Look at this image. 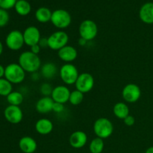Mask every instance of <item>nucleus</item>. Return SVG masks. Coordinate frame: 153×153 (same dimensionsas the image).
<instances>
[{"label": "nucleus", "mask_w": 153, "mask_h": 153, "mask_svg": "<svg viewBox=\"0 0 153 153\" xmlns=\"http://www.w3.org/2000/svg\"><path fill=\"white\" fill-rule=\"evenodd\" d=\"M4 118L7 122L12 124H18L22 120L23 113L19 106L9 105L4 111Z\"/></svg>", "instance_id": "nucleus-11"}, {"label": "nucleus", "mask_w": 153, "mask_h": 153, "mask_svg": "<svg viewBox=\"0 0 153 153\" xmlns=\"http://www.w3.org/2000/svg\"><path fill=\"white\" fill-rule=\"evenodd\" d=\"M6 46L8 49L13 51H17L23 47L25 44L23 33L18 30H13L8 33L5 38Z\"/></svg>", "instance_id": "nucleus-8"}, {"label": "nucleus", "mask_w": 153, "mask_h": 153, "mask_svg": "<svg viewBox=\"0 0 153 153\" xmlns=\"http://www.w3.org/2000/svg\"><path fill=\"white\" fill-rule=\"evenodd\" d=\"M64 104H61L59 102H54L53 108H52V111L55 113H61L64 110Z\"/></svg>", "instance_id": "nucleus-32"}, {"label": "nucleus", "mask_w": 153, "mask_h": 153, "mask_svg": "<svg viewBox=\"0 0 153 153\" xmlns=\"http://www.w3.org/2000/svg\"><path fill=\"white\" fill-rule=\"evenodd\" d=\"M141 96L140 87L134 83H129L126 85L122 91V97L126 102L134 103L139 100Z\"/></svg>", "instance_id": "nucleus-9"}, {"label": "nucleus", "mask_w": 153, "mask_h": 153, "mask_svg": "<svg viewBox=\"0 0 153 153\" xmlns=\"http://www.w3.org/2000/svg\"><path fill=\"white\" fill-rule=\"evenodd\" d=\"M54 102H55L53 101L51 97H43L40 100H38V101L36 103V111L38 113L43 114L49 113L52 111Z\"/></svg>", "instance_id": "nucleus-17"}, {"label": "nucleus", "mask_w": 153, "mask_h": 153, "mask_svg": "<svg viewBox=\"0 0 153 153\" xmlns=\"http://www.w3.org/2000/svg\"><path fill=\"white\" fill-rule=\"evenodd\" d=\"M84 100V94L78 90L72 91L70 94L69 102L73 105H79Z\"/></svg>", "instance_id": "nucleus-27"}, {"label": "nucleus", "mask_w": 153, "mask_h": 153, "mask_svg": "<svg viewBox=\"0 0 153 153\" xmlns=\"http://www.w3.org/2000/svg\"><path fill=\"white\" fill-rule=\"evenodd\" d=\"M23 38L25 44L30 47L35 44H38L41 39L40 30L35 26L27 27L23 32Z\"/></svg>", "instance_id": "nucleus-12"}, {"label": "nucleus", "mask_w": 153, "mask_h": 153, "mask_svg": "<svg viewBox=\"0 0 153 153\" xmlns=\"http://www.w3.org/2000/svg\"><path fill=\"white\" fill-rule=\"evenodd\" d=\"M139 16L146 24H153V3L147 2L140 7Z\"/></svg>", "instance_id": "nucleus-19"}, {"label": "nucleus", "mask_w": 153, "mask_h": 153, "mask_svg": "<svg viewBox=\"0 0 153 153\" xmlns=\"http://www.w3.org/2000/svg\"><path fill=\"white\" fill-rule=\"evenodd\" d=\"M19 147L24 153H34L37 150V143L33 137L24 136L19 140Z\"/></svg>", "instance_id": "nucleus-16"}, {"label": "nucleus", "mask_w": 153, "mask_h": 153, "mask_svg": "<svg viewBox=\"0 0 153 153\" xmlns=\"http://www.w3.org/2000/svg\"><path fill=\"white\" fill-rule=\"evenodd\" d=\"M60 77L65 85H75L79 78V73L77 67L70 63H67L59 70Z\"/></svg>", "instance_id": "nucleus-4"}, {"label": "nucleus", "mask_w": 153, "mask_h": 153, "mask_svg": "<svg viewBox=\"0 0 153 153\" xmlns=\"http://www.w3.org/2000/svg\"><path fill=\"white\" fill-rule=\"evenodd\" d=\"M94 131L97 137L108 138L114 132V125L111 121L105 117L98 118L94 122Z\"/></svg>", "instance_id": "nucleus-2"}, {"label": "nucleus", "mask_w": 153, "mask_h": 153, "mask_svg": "<svg viewBox=\"0 0 153 153\" xmlns=\"http://www.w3.org/2000/svg\"><path fill=\"white\" fill-rule=\"evenodd\" d=\"M88 135L83 131H76L71 134L69 138L70 146L74 149H81L86 145Z\"/></svg>", "instance_id": "nucleus-14"}, {"label": "nucleus", "mask_w": 153, "mask_h": 153, "mask_svg": "<svg viewBox=\"0 0 153 153\" xmlns=\"http://www.w3.org/2000/svg\"><path fill=\"white\" fill-rule=\"evenodd\" d=\"M54 126L52 121L46 118L38 120L35 123V129L38 134L41 135L49 134L53 131Z\"/></svg>", "instance_id": "nucleus-18"}, {"label": "nucleus", "mask_w": 153, "mask_h": 153, "mask_svg": "<svg viewBox=\"0 0 153 153\" xmlns=\"http://www.w3.org/2000/svg\"><path fill=\"white\" fill-rule=\"evenodd\" d=\"M129 108L125 102H120L116 103L113 108V113L118 119L124 120L129 115Z\"/></svg>", "instance_id": "nucleus-21"}, {"label": "nucleus", "mask_w": 153, "mask_h": 153, "mask_svg": "<svg viewBox=\"0 0 153 153\" xmlns=\"http://www.w3.org/2000/svg\"><path fill=\"white\" fill-rule=\"evenodd\" d=\"M16 12L20 16H26L31 12V4L26 0H17L14 6Z\"/></svg>", "instance_id": "nucleus-23"}, {"label": "nucleus", "mask_w": 153, "mask_h": 153, "mask_svg": "<svg viewBox=\"0 0 153 153\" xmlns=\"http://www.w3.org/2000/svg\"><path fill=\"white\" fill-rule=\"evenodd\" d=\"M12 84L5 78L0 79V96L7 97L12 92Z\"/></svg>", "instance_id": "nucleus-26"}, {"label": "nucleus", "mask_w": 153, "mask_h": 153, "mask_svg": "<svg viewBox=\"0 0 153 153\" xmlns=\"http://www.w3.org/2000/svg\"><path fill=\"white\" fill-rule=\"evenodd\" d=\"M79 35L81 38L87 41L94 40L98 34V27L95 22L91 19H85L81 22L79 28Z\"/></svg>", "instance_id": "nucleus-5"}, {"label": "nucleus", "mask_w": 153, "mask_h": 153, "mask_svg": "<svg viewBox=\"0 0 153 153\" xmlns=\"http://www.w3.org/2000/svg\"><path fill=\"white\" fill-rule=\"evenodd\" d=\"M9 19L10 16L7 10L0 8V27L5 26L8 23Z\"/></svg>", "instance_id": "nucleus-28"}, {"label": "nucleus", "mask_w": 153, "mask_h": 153, "mask_svg": "<svg viewBox=\"0 0 153 153\" xmlns=\"http://www.w3.org/2000/svg\"><path fill=\"white\" fill-rule=\"evenodd\" d=\"M40 50H41V47L39 46V44H35L34 46H31V52H33L34 54H36V55H38L40 52Z\"/></svg>", "instance_id": "nucleus-34"}, {"label": "nucleus", "mask_w": 153, "mask_h": 153, "mask_svg": "<svg viewBox=\"0 0 153 153\" xmlns=\"http://www.w3.org/2000/svg\"><path fill=\"white\" fill-rule=\"evenodd\" d=\"M38 44L41 47V49H45V48L49 47L48 46V39L46 38V37H41Z\"/></svg>", "instance_id": "nucleus-33"}, {"label": "nucleus", "mask_w": 153, "mask_h": 153, "mask_svg": "<svg viewBox=\"0 0 153 153\" xmlns=\"http://www.w3.org/2000/svg\"><path fill=\"white\" fill-rule=\"evenodd\" d=\"M4 71H5V68L1 64H0V79L4 77Z\"/></svg>", "instance_id": "nucleus-35"}, {"label": "nucleus", "mask_w": 153, "mask_h": 153, "mask_svg": "<svg viewBox=\"0 0 153 153\" xmlns=\"http://www.w3.org/2000/svg\"><path fill=\"white\" fill-rule=\"evenodd\" d=\"M123 122L127 126H132L135 123V118L131 115H128L123 120Z\"/></svg>", "instance_id": "nucleus-31"}, {"label": "nucleus", "mask_w": 153, "mask_h": 153, "mask_svg": "<svg viewBox=\"0 0 153 153\" xmlns=\"http://www.w3.org/2000/svg\"><path fill=\"white\" fill-rule=\"evenodd\" d=\"M18 64L25 73H34L41 67V60L38 55L34 54L31 51H25L19 55Z\"/></svg>", "instance_id": "nucleus-1"}, {"label": "nucleus", "mask_w": 153, "mask_h": 153, "mask_svg": "<svg viewBox=\"0 0 153 153\" xmlns=\"http://www.w3.org/2000/svg\"><path fill=\"white\" fill-rule=\"evenodd\" d=\"M41 76L46 79H52L55 78L58 73V68L54 63L48 62L40 67Z\"/></svg>", "instance_id": "nucleus-20"}, {"label": "nucleus", "mask_w": 153, "mask_h": 153, "mask_svg": "<svg viewBox=\"0 0 153 153\" xmlns=\"http://www.w3.org/2000/svg\"><path fill=\"white\" fill-rule=\"evenodd\" d=\"M71 92L70 89L65 85H58L53 88L51 97L55 102L65 104L69 102Z\"/></svg>", "instance_id": "nucleus-13"}, {"label": "nucleus", "mask_w": 153, "mask_h": 153, "mask_svg": "<svg viewBox=\"0 0 153 153\" xmlns=\"http://www.w3.org/2000/svg\"><path fill=\"white\" fill-rule=\"evenodd\" d=\"M104 141L103 139L95 137L91 141L89 145L90 152L91 153H102L104 149Z\"/></svg>", "instance_id": "nucleus-25"}, {"label": "nucleus", "mask_w": 153, "mask_h": 153, "mask_svg": "<svg viewBox=\"0 0 153 153\" xmlns=\"http://www.w3.org/2000/svg\"><path fill=\"white\" fill-rule=\"evenodd\" d=\"M51 22L56 28L64 29L70 26L72 22L71 15L68 11L63 9H58L52 12Z\"/></svg>", "instance_id": "nucleus-7"}, {"label": "nucleus", "mask_w": 153, "mask_h": 153, "mask_svg": "<svg viewBox=\"0 0 153 153\" xmlns=\"http://www.w3.org/2000/svg\"><path fill=\"white\" fill-rule=\"evenodd\" d=\"M52 12L49 8L45 7H41L37 10L35 13L36 19L41 23H46L51 21Z\"/></svg>", "instance_id": "nucleus-22"}, {"label": "nucleus", "mask_w": 153, "mask_h": 153, "mask_svg": "<svg viewBox=\"0 0 153 153\" xmlns=\"http://www.w3.org/2000/svg\"><path fill=\"white\" fill-rule=\"evenodd\" d=\"M145 153H153V146H151V147L148 148Z\"/></svg>", "instance_id": "nucleus-37"}, {"label": "nucleus", "mask_w": 153, "mask_h": 153, "mask_svg": "<svg viewBox=\"0 0 153 153\" xmlns=\"http://www.w3.org/2000/svg\"><path fill=\"white\" fill-rule=\"evenodd\" d=\"M17 0H0V8L8 10L14 7Z\"/></svg>", "instance_id": "nucleus-30"}, {"label": "nucleus", "mask_w": 153, "mask_h": 153, "mask_svg": "<svg viewBox=\"0 0 153 153\" xmlns=\"http://www.w3.org/2000/svg\"><path fill=\"white\" fill-rule=\"evenodd\" d=\"M87 42H88V41H87V40H85V39L81 38V37H80V39H79V44L80 45V46H85V45H86Z\"/></svg>", "instance_id": "nucleus-36"}, {"label": "nucleus", "mask_w": 153, "mask_h": 153, "mask_svg": "<svg viewBox=\"0 0 153 153\" xmlns=\"http://www.w3.org/2000/svg\"><path fill=\"white\" fill-rule=\"evenodd\" d=\"M58 55L61 61L66 63H70L74 61L78 57L77 49L73 46H65L58 50Z\"/></svg>", "instance_id": "nucleus-15"}, {"label": "nucleus", "mask_w": 153, "mask_h": 153, "mask_svg": "<svg viewBox=\"0 0 153 153\" xmlns=\"http://www.w3.org/2000/svg\"><path fill=\"white\" fill-rule=\"evenodd\" d=\"M47 39L49 49L58 51L67 46L69 41V36L65 31H57L51 34Z\"/></svg>", "instance_id": "nucleus-6"}, {"label": "nucleus", "mask_w": 153, "mask_h": 153, "mask_svg": "<svg viewBox=\"0 0 153 153\" xmlns=\"http://www.w3.org/2000/svg\"><path fill=\"white\" fill-rule=\"evenodd\" d=\"M52 91H53V88L51 86V85L48 83H43L40 88V91L43 94V97H51Z\"/></svg>", "instance_id": "nucleus-29"}, {"label": "nucleus", "mask_w": 153, "mask_h": 153, "mask_svg": "<svg viewBox=\"0 0 153 153\" xmlns=\"http://www.w3.org/2000/svg\"><path fill=\"white\" fill-rule=\"evenodd\" d=\"M94 84L95 80L94 76L88 73H83L79 74L75 85L76 90L81 91L83 94H86L94 88Z\"/></svg>", "instance_id": "nucleus-10"}, {"label": "nucleus", "mask_w": 153, "mask_h": 153, "mask_svg": "<svg viewBox=\"0 0 153 153\" xmlns=\"http://www.w3.org/2000/svg\"><path fill=\"white\" fill-rule=\"evenodd\" d=\"M3 52V45L2 43H1V42L0 41V56H1V55L2 54Z\"/></svg>", "instance_id": "nucleus-38"}, {"label": "nucleus", "mask_w": 153, "mask_h": 153, "mask_svg": "<svg viewBox=\"0 0 153 153\" xmlns=\"http://www.w3.org/2000/svg\"><path fill=\"white\" fill-rule=\"evenodd\" d=\"M4 78L11 84L22 83L25 78V72L19 64L12 63L5 67Z\"/></svg>", "instance_id": "nucleus-3"}, {"label": "nucleus", "mask_w": 153, "mask_h": 153, "mask_svg": "<svg viewBox=\"0 0 153 153\" xmlns=\"http://www.w3.org/2000/svg\"><path fill=\"white\" fill-rule=\"evenodd\" d=\"M24 97L22 94L18 91H12L7 97V101L10 105L19 106L23 102Z\"/></svg>", "instance_id": "nucleus-24"}]
</instances>
